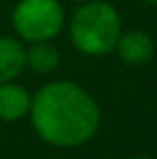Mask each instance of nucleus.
<instances>
[{"label":"nucleus","mask_w":157,"mask_h":159,"mask_svg":"<svg viewBox=\"0 0 157 159\" xmlns=\"http://www.w3.org/2000/svg\"><path fill=\"white\" fill-rule=\"evenodd\" d=\"M71 2H75V4H85V2H89V0H71Z\"/></svg>","instance_id":"nucleus-9"},{"label":"nucleus","mask_w":157,"mask_h":159,"mask_svg":"<svg viewBox=\"0 0 157 159\" xmlns=\"http://www.w3.org/2000/svg\"><path fill=\"white\" fill-rule=\"evenodd\" d=\"M143 2H145V4H153V6H155V4H157V0H143Z\"/></svg>","instance_id":"nucleus-10"},{"label":"nucleus","mask_w":157,"mask_h":159,"mask_svg":"<svg viewBox=\"0 0 157 159\" xmlns=\"http://www.w3.org/2000/svg\"><path fill=\"white\" fill-rule=\"evenodd\" d=\"M12 26L26 43H47L65 26V10L59 0H20L12 12Z\"/></svg>","instance_id":"nucleus-3"},{"label":"nucleus","mask_w":157,"mask_h":159,"mask_svg":"<svg viewBox=\"0 0 157 159\" xmlns=\"http://www.w3.org/2000/svg\"><path fill=\"white\" fill-rule=\"evenodd\" d=\"M135 159H155V157H153V155H147V153H145V155H137Z\"/></svg>","instance_id":"nucleus-8"},{"label":"nucleus","mask_w":157,"mask_h":159,"mask_svg":"<svg viewBox=\"0 0 157 159\" xmlns=\"http://www.w3.org/2000/svg\"><path fill=\"white\" fill-rule=\"evenodd\" d=\"M115 51L125 65L139 66L153 58L155 43L145 30H127L121 32L117 44H115Z\"/></svg>","instance_id":"nucleus-4"},{"label":"nucleus","mask_w":157,"mask_h":159,"mask_svg":"<svg viewBox=\"0 0 157 159\" xmlns=\"http://www.w3.org/2000/svg\"><path fill=\"white\" fill-rule=\"evenodd\" d=\"M24 58H26V66L30 70L38 75H48L59 66L61 52L52 44H48V40L47 43H32L24 52Z\"/></svg>","instance_id":"nucleus-7"},{"label":"nucleus","mask_w":157,"mask_h":159,"mask_svg":"<svg viewBox=\"0 0 157 159\" xmlns=\"http://www.w3.org/2000/svg\"><path fill=\"white\" fill-rule=\"evenodd\" d=\"M28 115L44 143L63 149L89 143L101 125L95 99L71 81H52L40 87L32 97Z\"/></svg>","instance_id":"nucleus-1"},{"label":"nucleus","mask_w":157,"mask_h":159,"mask_svg":"<svg viewBox=\"0 0 157 159\" xmlns=\"http://www.w3.org/2000/svg\"><path fill=\"white\" fill-rule=\"evenodd\" d=\"M32 97L22 85L8 81L0 83V121H18L28 115Z\"/></svg>","instance_id":"nucleus-5"},{"label":"nucleus","mask_w":157,"mask_h":159,"mask_svg":"<svg viewBox=\"0 0 157 159\" xmlns=\"http://www.w3.org/2000/svg\"><path fill=\"white\" fill-rule=\"evenodd\" d=\"M26 48L22 43L10 36H0V83L14 81L26 66Z\"/></svg>","instance_id":"nucleus-6"},{"label":"nucleus","mask_w":157,"mask_h":159,"mask_svg":"<svg viewBox=\"0 0 157 159\" xmlns=\"http://www.w3.org/2000/svg\"><path fill=\"white\" fill-rule=\"evenodd\" d=\"M73 47L87 57H103L115 51L121 36V18L115 6L103 0L78 4L69 24Z\"/></svg>","instance_id":"nucleus-2"}]
</instances>
